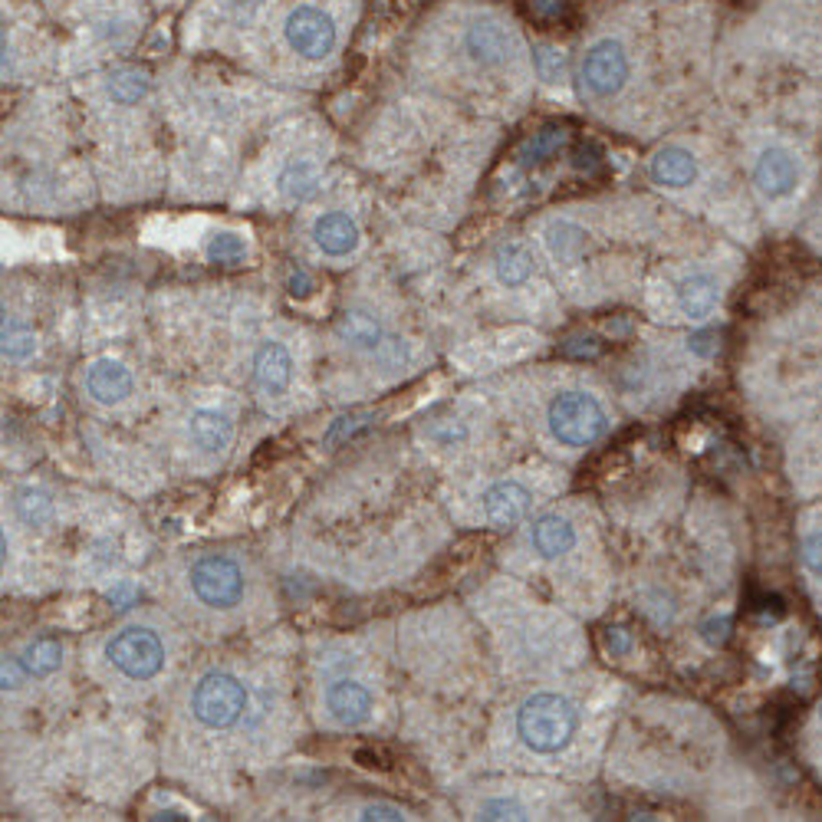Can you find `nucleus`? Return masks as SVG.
<instances>
[{
  "instance_id": "ddd939ff",
  "label": "nucleus",
  "mask_w": 822,
  "mask_h": 822,
  "mask_svg": "<svg viewBox=\"0 0 822 822\" xmlns=\"http://www.w3.org/2000/svg\"><path fill=\"white\" fill-rule=\"evenodd\" d=\"M289 375H293L289 352L279 342H263L256 349V355H253V378H256V385L263 391H270V395H279V391H286Z\"/></svg>"
},
{
  "instance_id": "412c9836",
  "label": "nucleus",
  "mask_w": 822,
  "mask_h": 822,
  "mask_svg": "<svg viewBox=\"0 0 822 822\" xmlns=\"http://www.w3.org/2000/svg\"><path fill=\"white\" fill-rule=\"evenodd\" d=\"M105 89L118 105H132L148 92V76L141 69H135V66H118V69H112Z\"/></svg>"
},
{
  "instance_id": "9b49d317",
  "label": "nucleus",
  "mask_w": 822,
  "mask_h": 822,
  "mask_svg": "<svg viewBox=\"0 0 822 822\" xmlns=\"http://www.w3.org/2000/svg\"><path fill=\"white\" fill-rule=\"evenodd\" d=\"M85 388L95 401L102 404H115L132 391V375L122 362L112 358H99L92 362V368L85 372Z\"/></svg>"
},
{
  "instance_id": "6ab92c4d",
  "label": "nucleus",
  "mask_w": 822,
  "mask_h": 822,
  "mask_svg": "<svg viewBox=\"0 0 822 822\" xmlns=\"http://www.w3.org/2000/svg\"><path fill=\"white\" fill-rule=\"evenodd\" d=\"M493 263H496L500 283H506V286H520V283H526L529 273H533V256H529V250L520 247V243H503V247L496 250Z\"/></svg>"
},
{
  "instance_id": "c9c22d12",
  "label": "nucleus",
  "mask_w": 822,
  "mask_h": 822,
  "mask_svg": "<svg viewBox=\"0 0 822 822\" xmlns=\"http://www.w3.org/2000/svg\"><path fill=\"white\" fill-rule=\"evenodd\" d=\"M819 720H822V707H819Z\"/></svg>"
},
{
  "instance_id": "a211bd4d",
  "label": "nucleus",
  "mask_w": 822,
  "mask_h": 822,
  "mask_svg": "<svg viewBox=\"0 0 822 822\" xmlns=\"http://www.w3.org/2000/svg\"><path fill=\"white\" fill-rule=\"evenodd\" d=\"M694 174H697V164H694L690 151H684L677 145H667V148H661L651 158V178H654V184L684 187V184L694 181Z\"/></svg>"
},
{
  "instance_id": "f03ea898",
  "label": "nucleus",
  "mask_w": 822,
  "mask_h": 822,
  "mask_svg": "<svg viewBox=\"0 0 822 822\" xmlns=\"http://www.w3.org/2000/svg\"><path fill=\"white\" fill-rule=\"evenodd\" d=\"M546 418H549L552 437L562 441V444H569V447H589L608 427L605 408L589 391H562V395H556L549 401V414Z\"/></svg>"
},
{
  "instance_id": "4be33fe9",
  "label": "nucleus",
  "mask_w": 822,
  "mask_h": 822,
  "mask_svg": "<svg viewBox=\"0 0 822 822\" xmlns=\"http://www.w3.org/2000/svg\"><path fill=\"white\" fill-rule=\"evenodd\" d=\"M319 187V171L309 164V161H293L286 164V171L279 174V191L289 197V201H306L312 197Z\"/></svg>"
},
{
  "instance_id": "7ed1b4c3",
  "label": "nucleus",
  "mask_w": 822,
  "mask_h": 822,
  "mask_svg": "<svg viewBox=\"0 0 822 822\" xmlns=\"http://www.w3.org/2000/svg\"><path fill=\"white\" fill-rule=\"evenodd\" d=\"M243 710H247V690L233 674L224 671L204 674L191 694V713L210 730L233 727L243 717Z\"/></svg>"
},
{
  "instance_id": "2f4dec72",
  "label": "nucleus",
  "mask_w": 822,
  "mask_h": 822,
  "mask_svg": "<svg viewBox=\"0 0 822 822\" xmlns=\"http://www.w3.org/2000/svg\"><path fill=\"white\" fill-rule=\"evenodd\" d=\"M529 10L536 16H559L562 13V0H529Z\"/></svg>"
},
{
  "instance_id": "c85d7f7f",
  "label": "nucleus",
  "mask_w": 822,
  "mask_h": 822,
  "mask_svg": "<svg viewBox=\"0 0 822 822\" xmlns=\"http://www.w3.org/2000/svg\"><path fill=\"white\" fill-rule=\"evenodd\" d=\"M802 559H806V566H809L812 572H822V529L812 533V536H806V543H802Z\"/></svg>"
},
{
  "instance_id": "f704fd0d",
  "label": "nucleus",
  "mask_w": 822,
  "mask_h": 822,
  "mask_svg": "<svg viewBox=\"0 0 822 822\" xmlns=\"http://www.w3.org/2000/svg\"><path fill=\"white\" fill-rule=\"evenodd\" d=\"M355 760H362V766H368V769H375V766H385V763L378 760V753H368V750H358V753H355Z\"/></svg>"
},
{
  "instance_id": "7c9ffc66",
  "label": "nucleus",
  "mask_w": 822,
  "mask_h": 822,
  "mask_svg": "<svg viewBox=\"0 0 822 822\" xmlns=\"http://www.w3.org/2000/svg\"><path fill=\"white\" fill-rule=\"evenodd\" d=\"M362 819H365V822H375V819H404V815H401V809H395V806L375 802V806H365V809H362Z\"/></svg>"
},
{
  "instance_id": "9d476101",
  "label": "nucleus",
  "mask_w": 822,
  "mask_h": 822,
  "mask_svg": "<svg viewBox=\"0 0 822 822\" xmlns=\"http://www.w3.org/2000/svg\"><path fill=\"white\" fill-rule=\"evenodd\" d=\"M312 237H316L319 250L329 253V256H345V253H352V250L358 247V227H355V220H352L349 214H342V210L322 214V217L312 224Z\"/></svg>"
},
{
  "instance_id": "39448f33",
  "label": "nucleus",
  "mask_w": 822,
  "mask_h": 822,
  "mask_svg": "<svg viewBox=\"0 0 822 822\" xmlns=\"http://www.w3.org/2000/svg\"><path fill=\"white\" fill-rule=\"evenodd\" d=\"M191 589L204 605L230 608L243 595V572L227 556H204L191 566Z\"/></svg>"
},
{
  "instance_id": "4468645a",
  "label": "nucleus",
  "mask_w": 822,
  "mask_h": 822,
  "mask_svg": "<svg viewBox=\"0 0 822 822\" xmlns=\"http://www.w3.org/2000/svg\"><path fill=\"white\" fill-rule=\"evenodd\" d=\"M187 434H191L194 447H201L207 454H220L233 437V424L217 408H197L187 421Z\"/></svg>"
},
{
  "instance_id": "5701e85b",
  "label": "nucleus",
  "mask_w": 822,
  "mask_h": 822,
  "mask_svg": "<svg viewBox=\"0 0 822 822\" xmlns=\"http://www.w3.org/2000/svg\"><path fill=\"white\" fill-rule=\"evenodd\" d=\"M20 661H23L26 674L46 677V674H53V671L59 667L62 648H59V641H53V638H39V641H33V644L20 654Z\"/></svg>"
},
{
  "instance_id": "aec40b11",
  "label": "nucleus",
  "mask_w": 822,
  "mask_h": 822,
  "mask_svg": "<svg viewBox=\"0 0 822 822\" xmlns=\"http://www.w3.org/2000/svg\"><path fill=\"white\" fill-rule=\"evenodd\" d=\"M339 335H342L349 345H355V349H378V345H381V329H378V322H375L368 312H358V309H352V312H345V316L339 319Z\"/></svg>"
},
{
  "instance_id": "a878e982",
  "label": "nucleus",
  "mask_w": 822,
  "mask_h": 822,
  "mask_svg": "<svg viewBox=\"0 0 822 822\" xmlns=\"http://www.w3.org/2000/svg\"><path fill=\"white\" fill-rule=\"evenodd\" d=\"M33 349H36V342H33L30 329H23V326H7L3 329V352H7V358H26V355H33Z\"/></svg>"
},
{
  "instance_id": "bb28decb",
  "label": "nucleus",
  "mask_w": 822,
  "mask_h": 822,
  "mask_svg": "<svg viewBox=\"0 0 822 822\" xmlns=\"http://www.w3.org/2000/svg\"><path fill=\"white\" fill-rule=\"evenodd\" d=\"M575 243H579V230H575V227L559 224V227H552V230H549V247H552V253H556V256H569Z\"/></svg>"
},
{
  "instance_id": "1a4fd4ad",
  "label": "nucleus",
  "mask_w": 822,
  "mask_h": 822,
  "mask_svg": "<svg viewBox=\"0 0 822 822\" xmlns=\"http://www.w3.org/2000/svg\"><path fill=\"white\" fill-rule=\"evenodd\" d=\"M533 506V493L523 487V483H513V480H503V483H493L487 493H483V513L493 526H513L520 523Z\"/></svg>"
},
{
  "instance_id": "f3484780",
  "label": "nucleus",
  "mask_w": 822,
  "mask_h": 822,
  "mask_svg": "<svg viewBox=\"0 0 822 822\" xmlns=\"http://www.w3.org/2000/svg\"><path fill=\"white\" fill-rule=\"evenodd\" d=\"M529 543H533V549H536L543 559H559L562 552L572 549L575 529H572V523L562 520V516H539V520L529 526Z\"/></svg>"
},
{
  "instance_id": "6e6552de",
  "label": "nucleus",
  "mask_w": 822,
  "mask_h": 822,
  "mask_svg": "<svg viewBox=\"0 0 822 822\" xmlns=\"http://www.w3.org/2000/svg\"><path fill=\"white\" fill-rule=\"evenodd\" d=\"M753 178H756V184H760V191H763V194H769V197H783V194H789V191L796 187L799 164H796V158H792V151H789V148H783V145H769V148H763V151H760L756 168H753Z\"/></svg>"
},
{
  "instance_id": "20e7f679",
  "label": "nucleus",
  "mask_w": 822,
  "mask_h": 822,
  "mask_svg": "<svg viewBox=\"0 0 822 822\" xmlns=\"http://www.w3.org/2000/svg\"><path fill=\"white\" fill-rule=\"evenodd\" d=\"M105 658L132 681H148L164 664V644L151 628H122L109 644Z\"/></svg>"
},
{
  "instance_id": "f8f14e48",
  "label": "nucleus",
  "mask_w": 822,
  "mask_h": 822,
  "mask_svg": "<svg viewBox=\"0 0 822 822\" xmlns=\"http://www.w3.org/2000/svg\"><path fill=\"white\" fill-rule=\"evenodd\" d=\"M326 707L329 713L345 723V727H355L368 717L372 710V694L358 684V681H335L329 690H326Z\"/></svg>"
},
{
  "instance_id": "cd10ccee",
  "label": "nucleus",
  "mask_w": 822,
  "mask_h": 822,
  "mask_svg": "<svg viewBox=\"0 0 822 822\" xmlns=\"http://www.w3.org/2000/svg\"><path fill=\"white\" fill-rule=\"evenodd\" d=\"M526 809L513 799H493L487 806H480V819H523Z\"/></svg>"
},
{
  "instance_id": "0eeeda50",
  "label": "nucleus",
  "mask_w": 822,
  "mask_h": 822,
  "mask_svg": "<svg viewBox=\"0 0 822 822\" xmlns=\"http://www.w3.org/2000/svg\"><path fill=\"white\" fill-rule=\"evenodd\" d=\"M582 79H585V85H589L592 95H598V99L615 95L625 85V79H628V56H625V49L618 43H612V39L595 43L585 53V59H582Z\"/></svg>"
},
{
  "instance_id": "c756f323",
  "label": "nucleus",
  "mask_w": 822,
  "mask_h": 822,
  "mask_svg": "<svg viewBox=\"0 0 822 822\" xmlns=\"http://www.w3.org/2000/svg\"><path fill=\"white\" fill-rule=\"evenodd\" d=\"M23 674H26L23 661H20V658H7V661H3V690H13V687H20Z\"/></svg>"
},
{
  "instance_id": "72a5a7b5",
  "label": "nucleus",
  "mask_w": 822,
  "mask_h": 822,
  "mask_svg": "<svg viewBox=\"0 0 822 822\" xmlns=\"http://www.w3.org/2000/svg\"><path fill=\"white\" fill-rule=\"evenodd\" d=\"M608 648H612L615 654H625V651H628V638H625L621 631H608Z\"/></svg>"
},
{
  "instance_id": "423d86ee",
  "label": "nucleus",
  "mask_w": 822,
  "mask_h": 822,
  "mask_svg": "<svg viewBox=\"0 0 822 822\" xmlns=\"http://www.w3.org/2000/svg\"><path fill=\"white\" fill-rule=\"evenodd\" d=\"M286 39L289 46L306 59H322L335 46V26L332 16L316 7H296L286 16Z\"/></svg>"
},
{
  "instance_id": "dca6fc26",
  "label": "nucleus",
  "mask_w": 822,
  "mask_h": 822,
  "mask_svg": "<svg viewBox=\"0 0 822 822\" xmlns=\"http://www.w3.org/2000/svg\"><path fill=\"white\" fill-rule=\"evenodd\" d=\"M677 306H681V312L684 316H690V319H704V316H710L713 312V306H717V299H720V289H717V279L713 276H707V273H694V276H684L681 283H677Z\"/></svg>"
},
{
  "instance_id": "393cba45",
  "label": "nucleus",
  "mask_w": 822,
  "mask_h": 822,
  "mask_svg": "<svg viewBox=\"0 0 822 822\" xmlns=\"http://www.w3.org/2000/svg\"><path fill=\"white\" fill-rule=\"evenodd\" d=\"M243 253H247V243H243V237H237V233H217V237H210V243H207V256L217 260V263H233V260H240Z\"/></svg>"
},
{
  "instance_id": "f257e3e1",
  "label": "nucleus",
  "mask_w": 822,
  "mask_h": 822,
  "mask_svg": "<svg viewBox=\"0 0 822 822\" xmlns=\"http://www.w3.org/2000/svg\"><path fill=\"white\" fill-rule=\"evenodd\" d=\"M579 727V710L562 694H533L516 710V733L533 753H559Z\"/></svg>"
},
{
  "instance_id": "b1692460",
  "label": "nucleus",
  "mask_w": 822,
  "mask_h": 822,
  "mask_svg": "<svg viewBox=\"0 0 822 822\" xmlns=\"http://www.w3.org/2000/svg\"><path fill=\"white\" fill-rule=\"evenodd\" d=\"M13 510H16V516H20L23 523H30V526H39V523H46V520L53 516L49 496H46L43 490H30V487L16 493Z\"/></svg>"
},
{
  "instance_id": "2eb2a0df",
  "label": "nucleus",
  "mask_w": 822,
  "mask_h": 822,
  "mask_svg": "<svg viewBox=\"0 0 822 822\" xmlns=\"http://www.w3.org/2000/svg\"><path fill=\"white\" fill-rule=\"evenodd\" d=\"M467 53L483 62V66H493V62H503L510 56V36L500 23L493 20H477L470 30H467Z\"/></svg>"
},
{
  "instance_id": "473e14b6",
  "label": "nucleus",
  "mask_w": 822,
  "mask_h": 822,
  "mask_svg": "<svg viewBox=\"0 0 822 822\" xmlns=\"http://www.w3.org/2000/svg\"><path fill=\"white\" fill-rule=\"evenodd\" d=\"M309 289H312V279H309L302 270H296V273L289 276V293H293V296H306Z\"/></svg>"
}]
</instances>
